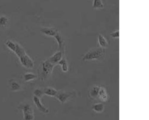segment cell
Returning <instances> with one entry per match:
<instances>
[{
	"label": "cell",
	"instance_id": "cell-12",
	"mask_svg": "<svg viewBox=\"0 0 149 120\" xmlns=\"http://www.w3.org/2000/svg\"><path fill=\"white\" fill-rule=\"evenodd\" d=\"M58 64L61 66L62 70L63 72L66 73L68 71V65L67 61L65 59L62 58Z\"/></svg>",
	"mask_w": 149,
	"mask_h": 120
},
{
	"label": "cell",
	"instance_id": "cell-10",
	"mask_svg": "<svg viewBox=\"0 0 149 120\" xmlns=\"http://www.w3.org/2000/svg\"><path fill=\"white\" fill-rule=\"evenodd\" d=\"M98 40L100 47L104 48L106 47L108 45V43L105 37L101 34L98 35Z\"/></svg>",
	"mask_w": 149,
	"mask_h": 120
},
{
	"label": "cell",
	"instance_id": "cell-19",
	"mask_svg": "<svg viewBox=\"0 0 149 120\" xmlns=\"http://www.w3.org/2000/svg\"><path fill=\"white\" fill-rule=\"evenodd\" d=\"M111 36L113 38H118L119 36V30H117L112 32L110 34Z\"/></svg>",
	"mask_w": 149,
	"mask_h": 120
},
{
	"label": "cell",
	"instance_id": "cell-5",
	"mask_svg": "<svg viewBox=\"0 0 149 120\" xmlns=\"http://www.w3.org/2000/svg\"><path fill=\"white\" fill-rule=\"evenodd\" d=\"M74 93L72 92H58L55 97L60 102L64 103L73 97Z\"/></svg>",
	"mask_w": 149,
	"mask_h": 120
},
{
	"label": "cell",
	"instance_id": "cell-14",
	"mask_svg": "<svg viewBox=\"0 0 149 120\" xmlns=\"http://www.w3.org/2000/svg\"><path fill=\"white\" fill-rule=\"evenodd\" d=\"M104 4L102 0H94L93 2V6L96 8H102Z\"/></svg>",
	"mask_w": 149,
	"mask_h": 120
},
{
	"label": "cell",
	"instance_id": "cell-13",
	"mask_svg": "<svg viewBox=\"0 0 149 120\" xmlns=\"http://www.w3.org/2000/svg\"><path fill=\"white\" fill-rule=\"evenodd\" d=\"M24 77L25 81L28 82L35 80L37 77V76L34 73H28L24 74Z\"/></svg>",
	"mask_w": 149,
	"mask_h": 120
},
{
	"label": "cell",
	"instance_id": "cell-15",
	"mask_svg": "<svg viewBox=\"0 0 149 120\" xmlns=\"http://www.w3.org/2000/svg\"><path fill=\"white\" fill-rule=\"evenodd\" d=\"M54 37L56 39V41L58 43L60 47H61L63 45V39L61 35L58 32Z\"/></svg>",
	"mask_w": 149,
	"mask_h": 120
},
{
	"label": "cell",
	"instance_id": "cell-6",
	"mask_svg": "<svg viewBox=\"0 0 149 120\" xmlns=\"http://www.w3.org/2000/svg\"><path fill=\"white\" fill-rule=\"evenodd\" d=\"M22 65L27 68L31 69L34 67V63L32 59L26 54L20 58Z\"/></svg>",
	"mask_w": 149,
	"mask_h": 120
},
{
	"label": "cell",
	"instance_id": "cell-16",
	"mask_svg": "<svg viewBox=\"0 0 149 120\" xmlns=\"http://www.w3.org/2000/svg\"><path fill=\"white\" fill-rule=\"evenodd\" d=\"M11 87L12 89L14 91H18L20 88V85L15 82H12L11 84Z\"/></svg>",
	"mask_w": 149,
	"mask_h": 120
},
{
	"label": "cell",
	"instance_id": "cell-8",
	"mask_svg": "<svg viewBox=\"0 0 149 120\" xmlns=\"http://www.w3.org/2000/svg\"><path fill=\"white\" fill-rule=\"evenodd\" d=\"M62 59V54L61 51H58L52 56L48 60L56 65Z\"/></svg>",
	"mask_w": 149,
	"mask_h": 120
},
{
	"label": "cell",
	"instance_id": "cell-1",
	"mask_svg": "<svg viewBox=\"0 0 149 120\" xmlns=\"http://www.w3.org/2000/svg\"><path fill=\"white\" fill-rule=\"evenodd\" d=\"M105 49L100 47L92 48L84 55L83 60L85 61L100 60L104 57Z\"/></svg>",
	"mask_w": 149,
	"mask_h": 120
},
{
	"label": "cell",
	"instance_id": "cell-3",
	"mask_svg": "<svg viewBox=\"0 0 149 120\" xmlns=\"http://www.w3.org/2000/svg\"><path fill=\"white\" fill-rule=\"evenodd\" d=\"M6 44L11 49L16 53L19 58L26 54L23 48L17 43L9 41L7 42Z\"/></svg>",
	"mask_w": 149,
	"mask_h": 120
},
{
	"label": "cell",
	"instance_id": "cell-17",
	"mask_svg": "<svg viewBox=\"0 0 149 120\" xmlns=\"http://www.w3.org/2000/svg\"><path fill=\"white\" fill-rule=\"evenodd\" d=\"M94 110L97 112H101L103 110L104 106L101 104H98L95 105L93 108Z\"/></svg>",
	"mask_w": 149,
	"mask_h": 120
},
{
	"label": "cell",
	"instance_id": "cell-9",
	"mask_svg": "<svg viewBox=\"0 0 149 120\" xmlns=\"http://www.w3.org/2000/svg\"><path fill=\"white\" fill-rule=\"evenodd\" d=\"M41 31L47 35L54 37L58 32L57 29L51 28H44L41 29Z\"/></svg>",
	"mask_w": 149,
	"mask_h": 120
},
{
	"label": "cell",
	"instance_id": "cell-11",
	"mask_svg": "<svg viewBox=\"0 0 149 120\" xmlns=\"http://www.w3.org/2000/svg\"><path fill=\"white\" fill-rule=\"evenodd\" d=\"M44 94L51 97H55L58 91L51 87H47L45 88L43 91Z\"/></svg>",
	"mask_w": 149,
	"mask_h": 120
},
{
	"label": "cell",
	"instance_id": "cell-7",
	"mask_svg": "<svg viewBox=\"0 0 149 120\" xmlns=\"http://www.w3.org/2000/svg\"><path fill=\"white\" fill-rule=\"evenodd\" d=\"M33 99L36 106L39 111L45 114L49 113V110L43 104L39 98L34 96Z\"/></svg>",
	"mask_w": 149,
	"mask_h": 120
},
{
	"label": "cell",
	"instance_id": "cell-18",
	"mask_svg": "<svg viewBox=\"0 0 149 120\" xmlns=\"http://www.w3.org/2000/svg\"><path fill=\"white\" fill-rule=\"evenodd\" d=\"M34 94L35 96L39 98L42 97L44 94L43 91L38 89H36L34 91Z\"/></svg>",
	"mask_w": 149,
	"mask_h": 120
},
{
	"label": "cell",
	"instance_id": "cell-2",
	"mask_svg": "<svg viewBox=\"0 0 149 120\" xmlns=\"http://www.w3.org/2000/svg\"><path fill=\"white\" fill-rule=\"evenodd\" d=\"M55 66L48 59L43 62L41 71V74L43 79H46L50 76Z\"/></svg>",
	"mask_w": 149,
	"mask_h": 120
},
{
	"label": "cell",
	"instance_id": "cell-4",
	"mask_svg": "<svg viewBox=\"0 0 149 120\" xmlns=\"http://www.w3.org/2000/svg\"><path fill=\"white\" fill-rule=\"evenodd\" d=\"M24 118V120H33L35 116L34 110L32 106L26 104L22 108Z\"/></svg>",
	"mask_w": 149,
	"mask_h": 120
}]
</instances>
